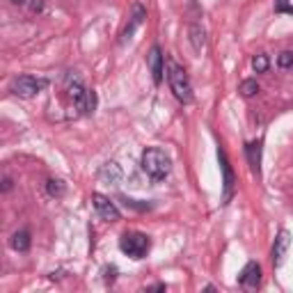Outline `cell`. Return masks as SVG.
<instances>
[{"mask_svg": "<svg viewBox=\"0 0 293 293\" xmlns=\"http://www.w3.org/2000/svg\"><path fill=\"white\" fill-rule=\"evenodd\" d=\"M140 167L154 181H163L172 172V158L163 149H158V146H146L142 151V156H140Z\"/></svg>", "mask_w": 293, "mask_h": 293, "instance_id": "1", "label": "cell"}, {"mask_svg": "<svg viewBox=\"0 0 293 293\" xmlns=\"http://www.w3.org/2000/svg\"><path fill=\"white\" fill-rule=\"evenodd\" d=\"M165 67H167V83H169L172 94L181 103H192V85H190L186 69L181 64H177L174 60H165Z\"/></svg>", "mask_w": 293, "mask_h": 293, "instance_id": "2", "label": "cell"}, {"mask_svg": "<svg viewBox=\"0 0 293 293\" xmlns=\"http://www.w3.org/2000/svg\"><path fill=\"white\" fill-rule=\"evenodd\" d=\"M149 248H151V240L142 231H126L119 238V250L131 259H144Z\"/></svg>", "mask_w": 293, "mask_h": 293, "instance_id": "3", "label": "cell"}, {"mask_svg": "<svg viewBox=\"0 0 293 293\" xmlns=\"http://www.w3.org/2000/svg\"><path fill=\"white\" fill-rule=\"evenodd\" d=\"M48 87V78H37V76H18L12 83V92L21 99H30L35 94L44 92Z\"/></svg>", "mask_w": 293, "mask_h": 293, "instance_id": "4", "label": "cell"}, {"mask_svg": "<svg viewBox=\"0 0 293 293\" xmlns=\"http://www.w3.org/2000/svg\"><path fill=\"white\" fill-rule=\"evenodd\" d=\"M218 160H220V169H222V204H229L231 197H234V188H236V177L231 163L227 158L225 149L218 146Z\"/></svg>", "mask_w": 293, "mask_h": 293, "instance_id": "5", "label": "cell"}, {"mask_svg": "<svg viewBox=\"0 0 293 293\" xmlns=\"http://www.w3.org/2000/svg\"><path fill=\"white\" fill-rule=\"evenodd\" d=\"M92 204H94V209H96V213H99V218H101V220L117 222L121 218V213H119V209L115 206V202H110V197L101 195V192H94V195H92Z\"/></svg>", "mask_w": 293, "mask_h": 293, "instance_id": "6", "label": "cell"}, {"mask_svg": "<svg viewBox=\"0 0 293 293\" xmlns=\"http://www.w3.org/2000/svg\"><path fill=\"white\" fill-rule=\"evenodd\" d=\"M99 181H101L103 186H119V183L124 181V169H121V165L115 163V160L101 165V169H99Z\"/></svg>", "mask_w": 293, "mask_h": 293, "instance_id": "7", "label": "cell"}, {"mask_svg": "<svg viewBox=\"0 0 293 293\" xmlns=\"http://www.w3.org/2000/svg\"><path fill=\"white\" fill-rule=\"evenodd\" d=\"M146 64H149V71H151L154 83L160 85L163 83V74H165V55L160 53L158 46H154V48L149 51V55H146Z\"/></svg>", "mask_w": 293, "mask_h": 293, "instance_id": "8", "label": "cell"}, {"mask_svg": "<svg viewBox=\"0 0 293 293\" xmlns=\"http://www.w3.org/2000/svg\"><path fill=\"white\" fill-rule=\"evenodd\" d=\"M238 284L245 286V289H257V286L261 284V266H259L257 261H250L248 266L240 271Z\"/></svg>", "mask_w": 293, "mask_h": 293, "instance_id": "9", "label": "cell"}, {"mask_svg": "<svg viewBox=\"0 0 293 293\" xmlns=\"http://www.w3.org/2000/svg\"><path fill=\"white\" fill-rule=\"evenodd\" d=\"M146 18V9L142 7V5H133V14H131V21H129V26L124 28V32H121V41H126V39H131L133 37V32L138 30L140 26H142V21Z\"/></svg>", "mask_w": 293, "mask_h": 293, "instance_id": "10", "label": "cell"}, {"mask_svg": "<svg viewBox=\"0 0 293 293\" xmlns=\"http://www.w3.org/2000/svg\"><path fill=\"white\" fill-rule=\"evenodd\" d=\"M289 245H291V234L286 229H282L280 234H277L275 243H273V261H275V266H280L282 263V259H284Z\"/></svg>", "mask_w": 293, "mask_h": 293, "instance_id": "11", "label": "cell"}, {"mask_svg": "<svg viewBox=\"0 0 293 293\" xmlns=\"http://www.w3.org/2000/svg\"><path fill=\"white\" fill-rule=\"evenodd\" d=\"M263 142L261 140H252V142L245 144V154H248V160H250V167H252L254 174H261V146Z\"/></svg>", "mask_w": 293, "mask_h": 293, "instance_id": "12", "label": "cell"}, {"mask_svg": "<svg viewBox=\"0 0 293 293\" xmlns=\"http://www.w3.org/2000/svg\"><path fill=\"white\" fill-rule=\"evenodd\" d=\"M188 35H190L192 51H195V53H202V48H204V41H206V32H204V28H202L200 23H192V26L188 28Z\"/></svg>", "mask_w": 293, "mask_h": 293, "instance_id": "13", "label": "cell"}, {"mask_svg": "<svg viewBox=\"0 0 293 293\" xmlns=\"http://www.w3.org/2000/svg\"><path fill=\"white\" fill-rule=\"evenodd\" d=\"M30 243H32L30 231H26V229L12 234V238H9V245H12V250H16V252H28V250H30Z\"/></svg>", "mask_w": 293, "mask_h": 293, "instance_id": "14", "label": "cell"}, {"mask_svg": "<svg viewBox=\"0 0 293 293\" xmlns=\"http://www.w3.org/2000/svg\"><path fill=\"white\" fill-rule=\"evenodd\" d=\"M96 103H99L96 92H94V89H87V94L76 103V108H78V112H83V115H92V112L96 110Z\"/></svg>", "mask_w": 293, "mask_h": 293, "instance_id": "15", "label": "cell"}, {"mask_svg": "<svg viewBox=\"0 0 293 293\" xmlns=\"http://www.w3.org/2000/svg\"><path fill=\"white\" fill-rule=\"evenodd\" d=\"M238 92L243 94L245 99H252V96H257L259 94V83L254 78H248V80H243L240 83V87H238Z\"/></svg>", "mask_w": 293, "mask_h": 293, "instance_id": "16", "label": "cell"}, {"mask_svg": "<svg viewBox=\"0 0 293 293\" xmlns=\"http://www.w3.org/2000/svg\"><path fill=\"white\" fill-rule=\"evenodd\" d=\"M268 67H271V60H268L266 53H259V55H254L252 58V69L257 74H266Z\"/></svg>", "mask_w": 293, "mask_h": 293, "instance_id": "17", "label": "cell"}, {"mask_svg": "<svg viewBox=\"0 0 293 293\" xmlns=\"http://www.w3.org/2000/svg\"><path fill=\"white\" fill-rule=\"evenodd\" d=\"M46 192H48L51 197H62L64 195V183L60 181V179H48V181H46Z\"/></svg>", "mask_w": 293, "mask_h": 293, "instance_id": "18", "label": "cell"}, {"mask_svg": "<svg viewBox=\"0 0 293 293\" xmlns=\"http://www.w3.org/2000/svg\"><path fill=\"white\" fill-rule=\"evenodd\" d=\"M277 67L280 69H291L293 67V53L291 51H284V53L277 55Z\"/></svg>", "mask_w": 293, "mask_h": 293, "instance_id": "19", "label": "cell"}, {"mask_svg": "<svg viewBox=\"0 0 293 293\" xmlns=\"http://www.w3.org/2000/svg\"><path fill=\"white\" fill-rule=\"evenodd\" d=\"M117 266H106L103 268V282H106V284H112V282L117 280Z\"/></svg>", "mask_w": 293, "mask_h": 293, "instance_id": "20", "label": "cell"}, {"mask_svg": "<svg viewBox=\"0 0 293 293\" xmlns=\"http://www.w3.org/2000/svg\"><path fill=\"white\" fill-rule=\"evenodd\" d=\"M275 12L277 14H291L293 16V5H289L286 0H275Z\"/></svg>", "mask_w": 293, "mask_h": 293, "instance_id": "21", "label": "cell"}, {"mask_svg": "<svg viewBox=\"0 0 293 293\" xmlns=\"http://www.w3.org/2000/svg\"><path fill=\"white\" fill-rule=\"evenodd\" d=\"M30 12L32 14H41V12H44V0H30Z\"/></svg>", "mask_w": 293, "mask_h": 293, "instance_id": "22", "label": "cell"}, {"mask_svg": "<svg viewBox=\"0 0 293 293\" xmlns=\"http://www.w3.org/2000/svg\"><path fill=\"white\" fill-rule=\"evenodd\" d=\"M12 188H14L12 179H9V177H5V179H3V192H9V190H12Z\"/></svg>", "mask_w": 293, "mask_h": 293, "instance_id": "23", "label": "cell"}, {"mask_svg": "<svg viewBox=\"0 0 293 293\" xmlns=\"http://www.w3.org/2000/svg\"><path fill=\"white\" fill-rule=\"evenodd\" d=\"M151 289H154V291H165V289H167V286H165V284H154V286H151Z\"/></svg>", "mask_w": 293, "mask_h": 293, "instance_id": "24", "label": "cell"}, {"mask_svg": "<svg viewBox=\"0 0 293 293\" xmlns=\"http://www.w3.org/2000/svg\"><path fill=\"white\" fill-rule=\"evenodd\" d=\"M12 3H14V5H26L28 0H12Z\"/></svg>", "mask_w": 293, "mask_h": 293, "instance_id": "25", "label": "cell"}]
</instances>
